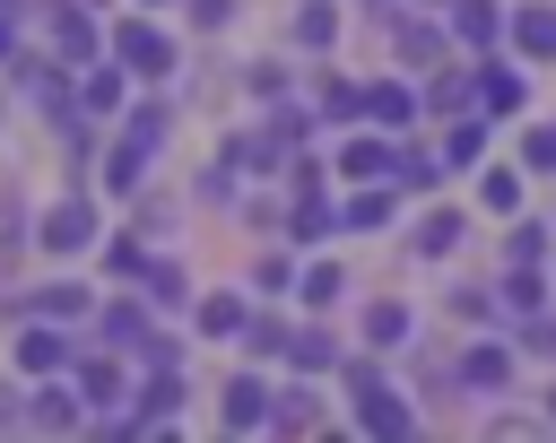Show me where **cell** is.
<instances>
[{"mask_svg":"<svg viewBox=\"0 0 556 443\" xmlns=\"http://www.w3.org/2000/svg\"><path fill=\"white\" fill-rule=\"evenodd\" d=\"M365 113H374L382 130H400V122L417 113V96H408V87H365Z\"/></svg>","mask_w":556,"mask_h":443,"instance_id":"17","label":"cell"},{"mask_svg":"<svg viewBox=\"0 0 556 443\" xmlns=\"http://www.w3.org/2000/svg\"><path fill=\"white\" fill-rule=\"evenodd\" d=\"M478 200H486V208H495V217H504V208H513V200H521V182H513V174H486V182H478Z\"/></svg>","mask_w":556,"mask_h":443,"instance_id":"29","label":"cell"},{"mask_svg":"<svg viewBox=\"0 0 556 443\" xmlns=\"http://www.w3.org/2000/svg\"><path fill=\"white\" fill-rule=\"evenodd\" d=\"M191 321H200V339H243L252 304H243V295H200V304H191Z\"/></svg>","mask_w":556,"mask_h":443,"instance_id":"13","label":"cell"},{"mask_svg":"<svg viewBox=\"0 0 556 443\" xmlns=\"http://www.w3.org/2000/svg\"><path fill=\"white\" fill-rule=\"evenodd\" d=\"M139 174H148V148L122 130V139L104 148V191H113V200H130V191H139Z\"/></svg>","mask_w":556,"mask_h":443,"instance_id":"12","label":"cell"},{"mask_svg":"<svg viewBox=\"0 0 556 443\" xmlns=\"http://www.w3.org/2000/svg\"><path fill=\"white\" fill-rule=\"evenodd\" d=\"M365 339H374V347H400V339H408V304H374V313H365Z\"/></svg>","mask_w":556,"mask_h":443,"instance_id":"21","label":"cell"},{"mask_svg":"<svg viewBox=\"0 0 556 443\" xmlns=\"http://www.w3.org/2000/svg\"><path fill=\"white\" fill-rule=\"evenodd\" d=\"M9 356H17V374H26V382H35V374H70V339H61L52 321H35V313H26V330H17V347H9Z\"/></svg>","mask_w":556,"mask_h":443,"instance_id":"5","label":"cell"},{"mask_svg":"<svg viewBox=\"0 0 556 443\" xmlns=\"http://www.w3.org/2000/svg\"><path fill=\"white\" fill-rule=\"evenodd\" d=\"M217 417H226V434H252V426H269V382H261V374H235Z\"/></svg>","mask_w":556,"mask_h":443,"instance_id":"10","label":"cell"},{"mask_svg":"<svg viewBox=\"0 0 556 443\" xmlns=\"http://www.w3.org/2000/svg\"><path fill=\"white\" fill-rule=\"evenodd\" d=\"M139 278H148V304H191V278H182L174 261H148Z\"/></svg>","mask_w":556,"mask_h":443,"instance_id":"19","label":"cell"},{"mask_svg":"<svg viewBox=\"0 0 556 443\" xmlns=\"http://www.w3.org/2000/svg\"><path fill=\"white\" fill-rule=\"evenodd\" d=\"M287 356H295L304 374H321V365H339V347H330L321 330H287Z\"/></svg>","mask_w":556,"mask_h":443,"instance_id":"22","label":"cell"},{"mask_svg":"<svg viewBox=\"0 0 556 443\" xmlns=\"http://www.w3.org/2000/svg\"><path fill=\"white\" fill-rule=\"evenodd\" d=\"M295 287H304V304H330V295H339V269H330V261H313Z\"/></svg>","mask_w":556,"mask_h":443,"instance_id":"28","label":"cell"},{"mask_svg":"<svg viewBox=\"0 0 556 443\" xmlns=\"http://www.w3.org/2000/svg\"><path fill=\"white\" fill-rule=\"evenodd\" d=\"M78 9H104V0H78Z\"/></svg>","mask_w":556,"mask_h":443,"instance_id":"37","label":"cell"},{"mask_svg":"<svg viewBox=\"0 0 556 443\" xmlns=\"http://www.w3.org/2000/svg\"><path fill=\"white\" fill-rule=\"evenodd\" d=\"M87 321H96V339H104V347H122V356L148 339V304H139V295H113V304H96Z\"/></svg>","mask_w":556,"mask_h":443,"instance_id":"8","label":"cell"},{"mask_svg":"<svg viewBox=\"0 0 556 443\" xmlns=\"http://www.w3.org/2000/svg\"><path fill=\"white\" fill-rule=\"evenodd\" d=\"M530 347H539V356H556V321H530Z\"/></svg>","mask_w":556,"mask_h":443,"instance_id":"33","label":"cell"},{"mask_svg":"<svg viewBox=\"0 0 556 443\" xmlns=\"http://www.w3.org/2000/svg\"><path fill=\"white\" fill-rule=\"evenodd\" d=\"M130 139L156 148V139H165V104H130Z\"/></svg>","mask_w":556,"mask_h":443,"instance_id":"25","label":"cell"},{"mask_svg":"<svg viewBox=\"0 0 556 443\" xmlns=\"http://www.w3.org/2000/svg\"><path fill=\"white\" fill-rule=\"evenodd\" d=\"M469 382H486V391H495V382H504V347H478V356H469Z\"/></svg>","mask_w":556,"mask_h":443,"instance_id":"31","label":"cell"},{"mask_svg":"<svg viewBox=\"0 0 556 443\" xmlns=\"http://www.w3.org/2000/svg\"><path fill=\"white\" fill-rule=\"evenodd\" d=\"M96 243H104V235H96ZM139 269H148V243H139V235H113V243H104V278H139Z\"/></svg>","mask_w":556,"mask_h":443,"instance_id":"18","label":"cell"},{"mask_svg":"<svg viewBox=\"0 0 556 443\" xmlns=\"http://www.w3.org/2000/svg\"><path fill=\"white\" fill-rule=\"evenodd\" d=\"M434 52H443V43H434V26H400V61H417V69H426Z\"/></svg>","mask_w":556,"mask_h":443,"instance_id":"24","label":"cell"},{"mask_svg":"<svg viewBox=\"0 0 556 443\" xmlns=\"http://www.w3.org/2000/svg\"><path fill=\"white\" fill-rule=\"evenodd\" d=\"M252 287H261V295H278V287H295V269H287V252H269V261L252 269Z\"/></svg>","mask_w":556,"mask_h":443,"instance_id":"30","label":"cell"},{"mask_svg":"<svg viewBox=\"0 0 556 443\" xmlns=\"http://www.w3.org/2000/svg\"><path fill=\"white\" fill-rule=\"evenodd\" d=\"M452 243H460V217H426L417 226V252H452Z\"/></svg>","mask_w":556,"mask_h":443,"instance_id":"27","label":"cell"},{"mask_svg":"<svg viewBox=\"0 0 556 443\" xmlns=\"http://www.w3.org/2000/svg\"><path fill=\"white\" fill-rule=\"evenodd\" d=\"M452 26H460L469 43H495V26H504V17H495V0H460V9H452Z\"/></svg>","mask_w":556,"mask_h":443,"instance_id":"20","label":"cell"},{"mask_svg":"<svg viewBox=\"0 0 556 443\" xmlns=\"http://www.w3.org/2000/svg\"><path fill=\"white\" fill-rule=\"evenodd\" d=\"M78 365V400L96 408V417H122V400H130V374H122V347H104V356H70Z\"/></svg>","mask_w":556,"mask_h":443,"instance_id":"3","label":"cell"},{"mask_svg":"<svg viewBox=\"0 0 556 443\" xmlns=\"http://www.w3.org/2000/svg\"><path fill=\"white\" fill-rule=\"evenodd\" d=\"M382 217H391V191H356L348 200V226H382Z\"/></svg>","mask_w":556,"mask_h":443,"instance_id":"26","label":"cell"},{"mask_svg":"<svg viewBox=\"0 0 556 443\" xmlns=\"http://www.w3.org/2000/svg\"><path fill=\"white\" fill-rule=\"evenodd\" d=\"M191 17H200V26H226V17H235V0H191Z\"/></svg>","mask_w":556,"mask_h":443,"instance_id":"32","label":"cell"},{"mask_svg":"<svg viewBox=\"0 0 556 443\" xmlns=\"http://www.w3.org/2000/svg\"><path fill=\"white\" fill-rule=\"evenodd\" d=\"M339 174L374 182V174H391V148H382V139H348V148H339Z\"/></svg>","mask_w":556,"mask_h":443,"instance_id":"15","label":"cell"},{"mask_svg":"<svg viewBox=\"0 0 556 443\" xmlns=\"http://www.w3.org/2000/svg\"><path fill=\"white\" fill-rule=\"evenodd\" d=\"M513 43H521L530 61H556V9H521V17H513Z\"/></svg>","mask_w":556,"mask_h":443,"instance_id":"14","label":"cell"},{"mask_svg":"<svg viewBox=\"0 0 556 443\" xmlns=\"http://www.w3.org/2000/svg\"><path fill=\"white\" fill-rule=\"evenodd\" d=\"M26 426H43V434H61V426H78V391H70L61 374H35V400H26Z\"/></svg>","mask_w":556,"mask_h":443,"instance_id":"9","label":"cell"},{"mask_svg":"<svg viewBox=\"0 0 556 443\" xmlns=\"http://www.w3.org/2000/svg\"><path fill=\"white\" fill-rule=\"evenodd\" d=\"M26 313H35V321H87V313H96V287H78V278H43V287L26 295Z\"/></svg>","mask_w":556,"mask_h":443,"instance_id":"7","label":"cell"},{"mask_svg":"<svg viewBox=\"0 0 556 443\" xmlns=\"http://www.w3.org/2000/svg\"><path fill=\"white\" fill-rule=\"evenodd\" d=\"M122 96H130V69H122V61L78 78V113H87V122H113V113H122Z\"/></svg>","mask_w":556,"mask_h":443,"instance_id":"11","label":"cell"},{"mask_svg":"<svg viewBox=\"0 0 556 443\" xmlns=\"http://www.w3.org/2000/svg\"><path fill=\"white\" fill-rule=\"evenodd\" d=\"M0 61H17V17H0Z\"/></svg>","mask_w":556,"mask_h":443,"instance_id":"35","label":"cell"},{"mask_svg":"<svg viewBox=\"0 0 556 443\" xmlns=\"http://www.w3.org/2000/svg\"><path fill=\"white\" fill-rule=\"evenodd\" d=\"M530 165H556V130H539V139H530Z\"/></svg>","mask_w":556,"mask_h":443,"instance_id":"34","label":"cell"},{"mask_svg":"<svg viewBox=\"0 0 556 443\" xmlns=\"http://www.w3.org/2000/svg\"><path fill=\"white\" fill-rule=\"evenodd\" d=\"M330 35H339V9H330V0H304V9H295V43H313V52H321Z\"/></svg>","mask_w":556,"mask_h":443,"instance_id":"16","label":"cell"},{"mask_svg":"<svg viewBox=\"0 0 556 443\" xmlns=\"http://www.w3.org/2000/svg\"><path fill=\"white\" fill-rule=\"evenodd\" d=\"M113 61L130 69V78H165L174 69V35L139 9V17H113Z\"/></svg>","mask_w":556,"mask_h":443,"instance_id":"2","label":"cell"},{"mask_svg":"<svg viewBox=\"0 0 556 443\" xmlns=\"http://www.w3.org/2000/svg\"><path fill=\"white\" fill-rule=\"evenodd\" d=\"M96 235H104L96 191H61V200L35 217V252H43V261H78V252H96Z\"/></svg>","mask_w":556,"mask_h":443,"instance_id":"1","label":"cell"},{"mask_svg":"<svg viewBox=\"0 0 556 443\" xmlns=\"http://www.w3.org/2000/svg\"><path fill=\"white\" fill-rule=\"evenodd\" d=\"M52 61L70 69V61H96V17L78 9V0H52Z\"/></svg>","mask_w":556,"mask_h":443,"instance_id":"6","label":"cell"},{"mask_svg":"<svg viewBox=\"0 0 556 443\" xmlns=\"http://www.w3.org/2000/svg\"><path fill=\"white\" fill-rule=\"evenodd\" d=\"M348 391H356V426H365V434H408V426H417V417L400 408V391L374 382V365H348Z\"/></svg>","mask_w":556,"mask_h":443,"instance_id":"4","label":"cell"},{"mask_svg":"<svg viewBox=\"0 0 556 443\" xmlns=\"http://www.w3.org/2000/svg\"><path fill=\"white\" fill-rule=\"evenodd\" d=\"M478 96H486V113H513V104H521V78H513V69H486Z\"/></svg>","mask_w":556,"mask_h":443,"instance_id":"23","label":"cell"},{"mask_svg":"<svg viewBox=\"0 0 556 443\" xmlns=\"http://www.w3.org/2000/svg\"><path fill=\"white\" fill-rule=\"evenodd\" d=\"M139 9H174V0H139Z\"/></svg>","mask_w":556,"mask_h":443,"instance_id":"36","label":"cell"}]
</instances>
